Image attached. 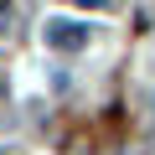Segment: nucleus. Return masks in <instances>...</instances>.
Listing matches in <instances>:
<instances>
[{"label": "nucleus", "instance_id": "obj_1", "mask_svg": "<svg viewBox=\"0 0 155 155\" xmlns=\"http://www.w3.org/2000/svg\"><path fill=\"white\" fill-rule=\"evenodd\" d=\"M47 41L57 47V52H78L88 41V31H83V21H52L47 26Z\"/></svg>", "mask_w": 155, "mask_h": 155}, {"label": "nucleus", "instance_id": "obj_2", "mask_svg": "<svg viewBox=\"0 0 155 155\" xmlns=\"http://www.w3.org/2000/svg\"><path fill=\"white\" fill-rule=\"evenodd\" d=\"M83 5H104V0H83Z\"/></svg>", "mask_w": 155, "mask_h": 155}]
</instances>
